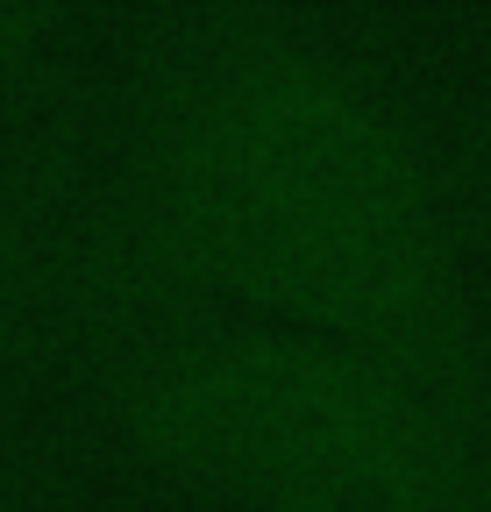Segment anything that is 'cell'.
<instances>
[{
	"label": "cell",
	"instance_id": "obj_1",
	"mask_svg": "<svg viewBox=\"0 0 491 512\" xmlns=\"http://www.w3.org/2000/svg\"><path fill=\"white\" fill-rule=\"evenodd\" d=\"M193 299L378 356L477 434L491 420L442 164L378 64L299 8L164 15L129 64L114 185L72 228L65 313L129 335Z\"/></svg>",
	"mask_w": 491,
	"mask_h": 512
},
{
	"label": "cell",
	"instance_id": "obj_2",
	"mask_svg": "<svg viewBox=\"0 0 491 512\" xmlns=\"http://www.w3.org/2000/svg\"><path fill=\"white\" fill-rule=\"evenodd\" d=\"M100 413L136 456L257 512H491L484 434L406 370L264 320L107 335Z\"/></svg>",
	"mask_w": 491,
	"mask_h": 512
},
{
	"label": "cell",
	"instance_id": "obj_3",
	"mask_svg": "<svg viewBox=\"0 0 491 512\" xmlns=\"http://www.w3.org/2000/svg\"><path fill=\"white\" fill-rule=\"evenodd\" d=\"M72 228L43 192L0 185V363H8L29 335L43 306H65V264H72Z\"/></svg>",
	"mask_w": 491,
	"mask_h": 512
},
{
	"label": "cell",
	"instance_id": "obj_4",
	"mask_svg": "<svg viewBox=\"0 0 491 512\" xmlns=\"http://www.w3.org/2000/svg\"><path fill=\"white\" fill-rule=\"evenodd\" d=\"M65 8H50V0H0V100H15L22 79L50 57V43L65 36Z\"/></svg>",
	"mask_w": 491,
	"mask_h": 512
}]
</instances>
